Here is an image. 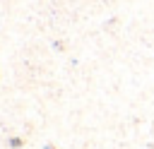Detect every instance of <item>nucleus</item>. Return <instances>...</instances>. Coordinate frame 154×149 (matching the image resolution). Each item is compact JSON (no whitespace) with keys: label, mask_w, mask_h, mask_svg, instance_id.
I'll list each match as a JSON object with an SVG mask.
<instances>
[{"label":"nucleus","mask_w":154,"mask_h":149,"mask_svg":"<svg viewBox=\"0 0 154 149\" xmlns=\"http://www.w3.org/2000/svg\"><path fill=\"white\" fill-rule=\"evenodd\" d=\"M22 144H24V139H22V137H12V139H10V147H12V149H19Z\"/></svg>","instance_id":"f257e3e1"}]
</instances>
